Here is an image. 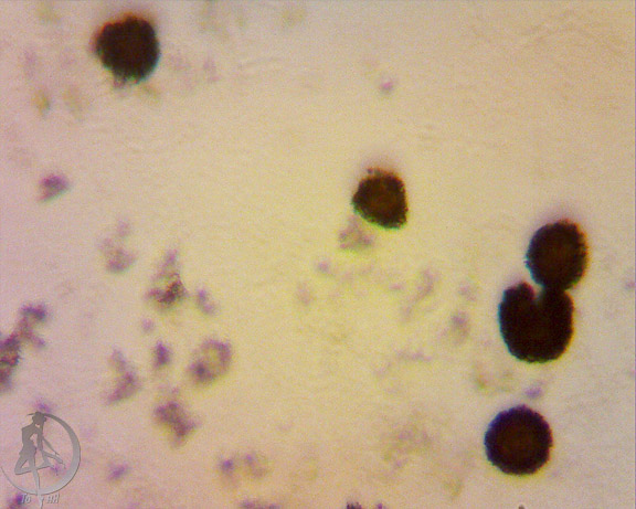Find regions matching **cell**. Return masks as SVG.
Wrapping results in <instances>:
<instances>
[{
	"label": "cell",
	"instance_id": "obj_1",
	"mask_svg": "<svg viewBox=\"0 0 636 509\" xmlns=\"http://www.w3.org/2000/svg\"><path fill=\"white\" fill-rule=\"evenodd\" d=\"M574 305L562 290L536 291L527 283L508 287L498 307L501 337L509 352L527 363L559 359L573 337Z\"/></svg>",
	"mask_w": 636,
	"mask_h": 509
},
{
	"label": "cell",
	"instance_id": "obj_2",
	"mask_svg": "<svg viewBox=\"0 0 636 509\" xmlns=\"http://www.w3.org/2000/svg\"><path fill=\"white\" fill-rule=\"evenodd\" d=\"M484 444L488 460L497 469L507 475L530 476L548 463L553 438L541 414L518 405L491 421Z\"/></svg>",
	"mask_w": 636,
	"mask_h": 509
},
{
	"label": "cell",
	"instance_id": "obj_3",
	"mask_svg": "<svg viewBox=\"0 0 636 509\" xmlns=\"http://www.w3.org/2000/svg\"><path fill=\"white\" fill-rule=\"evenodd\" d=\"M589 263L584 233L571 221L561 220L540 227L531 237L526 265L532 279L553 290H566L583 278Z\"/></svg>",
	"mask_w": 636,
	"mask_h": 509
},
{
	"label": "cell",
	"instance_id": "obj_4",
	"mask_svg": "<svg viewBox=\"0 0 636 509\" xmlns=\"http://www.w3.org/2000/svg\"><path fill=\"white\" fill-rule=\"evenodd\" d=\"M95 52L117 79L138 83L155 70L160 54L153 25L139 17L107 23L98 32Z\"/></svg>",
	"mask_w": 636,
	"mask_h": 509
},
{
	"label": "cell",
	"instance_id": "obj_5",
	"mask_svg": "<svg viewBox=\"0 0 636 509\" xmlns=\"http://www.w3.org/2000/svg\"><path fill=\"white\" fill-rule=\"evenodd\" d=\"M352 204L364 220L383 229H400L406 222L405 187L390 171L375 170L363 178L353 194Z\"/></svg>",
	"mask_w": 636,
	"mask_h": 509
}]
</instances>
